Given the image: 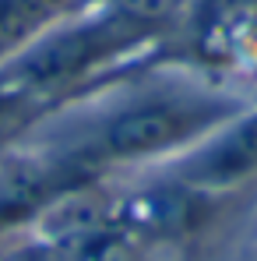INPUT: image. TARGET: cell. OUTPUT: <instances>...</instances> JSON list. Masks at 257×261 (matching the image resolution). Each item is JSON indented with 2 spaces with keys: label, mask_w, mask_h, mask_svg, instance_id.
<instances>
[{
  "label": "cell",
  "mask_w": 257,
  "mask_h": 261,
  "mask_svg": "<svg viewBox=\"0 0 257 261\" xmlns=\"http://www.w3.org/2000/svg\"><path fill=\"white\" fill-rule=\"evenodd\" d=\"M173 71L176 74L159 78L124 74L102 92L81 99L92 102V110L81 117L78 130H39L36 138L64 148L92 173L117 176L130 170H159L180 159L201 138L250 106V95H240L236 88L180 67Z\"/></svg>",
  "instance_id": "6da1fadb"
},
{
  "label": "cell",
  "mask_w": 257,
  "mask_h": 261,
  "mask_svg": "<svg viewBox=\"0 0 257 261\" xmlns=\"http://www.w3.org/2000/svg\"><path fill=\"white\" fill-rule=\"evenodd\" d=\"M250 102H254V106H257V85H254V95H250Z\"/></svg>",
  "instance_id": "9c48e42d"
},
{
  "label": "cell",
  "mask_w": 257,
  "mask_h": 261,
  "mask_svg": "<svg viewBox=\"0 0 257 261\" xmlns=\"http://www.w3.org/2000/svg\"><path fill=\"white\" fill-rule=\"evenodd\" d=\"M49 117H53L49 106H43L39 99H32L28 92H21L0 74V155L32 141Z\"/></svg>",
  "instance_id": "5b68a950"
},
{
  "label": "cell",
  "mask_w": 257,
  "mask_h": 261,
  "mask_svg": "<svg viewBox=\"0 0 257 261\" xmlns=\"http://www.w3.org/2000/svg\"><path fill=\"white\" fill-rule=\"evenodd\" d=\"M64 258L67 261H159V254L145 240H137L130 229H124L120 222H113V226L92 233L88 240H81Z\"/></svg>",
  "instance_id": "52a82bcc"
},
{
  "label": "cell",
  "mask_w": 257,
  "mask_h": 261,
  "mask_svg": "<svg viewBox=\"0 0 257 261\" xmlns=\"http://www.w3.org/2000/svg\"><path fill=\"white\" fill-rule=\"evenodd\" d=\"M159 43L162 39L106 11L74 7L18 57L0 64V74L49 106L56 117L60 110L102 92L127 71L148 64Z\"/></svg>",
  "instance_id": "7a4b0ae2"
},
{
  "label": "cell",
  "mask_w": 257,
  "mask_h": 261,
  "mask_svg": "<svg viewBox=\"0 0 257 261\" xmlns=\"http://www.w3.org/2000/svg\"><path fill=\"white\" fill-rule=\"evenodd\" d=\"M173 180L215 194V198H247L257 191V106L250 102L233 120L215 127L180 159L159 166Z\"/></svg>",
  "instance_id": "3957f363"
},
{
  "label": "cell",
  "mask_w": 257,
  "mask_h": 261,
  "mask_svg": "<svg viewBox=\"0 0 257 261\" xmlns=\"http://www.w3.org/2000/svg\"><path fill=\"white\" fill-rule=\"evenodd\" d=\"M78 7L106 11V14L127 21L155 39H166L176 29V21L183 18V11L190 7V0H81Z\"/></svg>",
  "instance_id": "8992f818"
},
{
  "label": "cell",
  "mask_w": 257,
  "mask_h": 261,
  "mask_svg": "<svg viewBox=\"0 0 257 261\" xmlns=\"http://www.w3.org/2000/svg\"><path fill=\"white\" fill-rule=\"evenodd\" d=\"M78 4L81 0H0V64L18 57Z\"/></svg>",
  "instance_id": "277c9868"
},
{
  "label": "cell",
  "mask_w": 257,
  "mask_h": 261,
  "mask_svg": "<svg viewBox=\"0 0 257 261\" xmlns=\"http://www.w3.org/2000/svg\"><path fill=\"white\" fill-rule=\"evenodd\" d=\"M250 261H257V247H254V254H250Z\"/></svg>",
  "instance_id": "30bf717a"
},
{
  "label": "cell",
  "mask_w": 257,
  "mask_h": 261,
  "mask_svg": "<svg viewBox=\"0 0 257 261\" xmlns=\"http://www.w3.org/2000/svg\"><path fill=\"white\" fill-rule=\"evenodd\" d=\"M0 261H67L53 244H46L36 233H18L7 244H0Z\"/></svg>",
  "instance_id": "ba28073f"
}]
</instances>
